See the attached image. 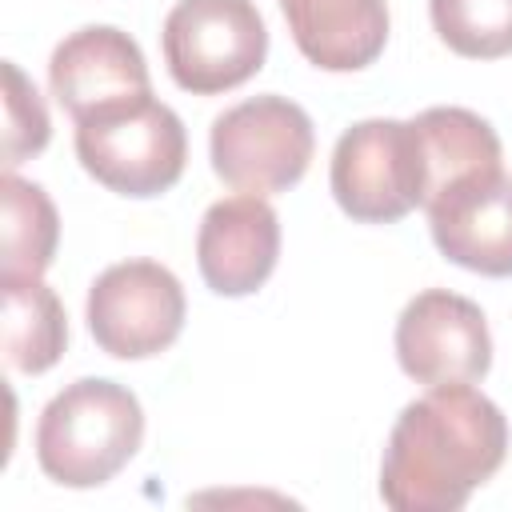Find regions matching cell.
Listing matches in <instances>:
<instances>
[{"mask_svg":"<svg viewBox=\"0 0 512 512\" xmlns=\"http://www.w3.org/2000/svg\"><path fill=\"white\" fill-rule=\"evenodd\" d=\"M52 136L48 112L32 80L4 60V168H16L24 156H36Z\"/></svg>","mask_w":512,"mask_h":512,"instance_id":"17","label":"cell"},{"mask_svg":"<svg viewBox=\"0 0 512 512\" xmlns=\"http://www.w3.org/2000/svg\"><path fill=\"white\" fill-rule=\"evenodd\" d=\"M76 156L88 176L120 196H160L184 172L188 136L168 104L140 96L76 120Z\"/></svg>","mask_w":512,"mask_h":512,"instance_id":"3","label":"cell"},{"mask_svg":"<svg viewBox=\"0 0 512 512\" xmlns=\"http://www.w3.org/2000/svg\"><path fill=\"white\" fill-rule=\"evenodd\" d=\"M48 84L72 120L152 96L140 44L112 24H88L64 36L48 60Z\"/></svg>","mask_w":512,"mask_h":512,"instance_id":"9","label":"cell"},{"mask_svg":"<svg viewBox=\"0 0 512 512\" xmlns=\"http://www.w3.org/2000/svg\"><path fill=\"white\" fill-rule=\"evenodd\" d=\"M144 440L140 400L100 376H84L56 392L36 424V460L64 488H96L112 480Z\"/></svg>","mask_w":512,"mask_h":512,"instance_id":"2","label":"cell"},{"mask_svg":"<svg viewBox=\"0 0 512 512\" xmlns=\"http://www.w3.org/2000/svg\"><path fill=\"white\" fill-rule=\"evenodd\" d=\"M436 248L480 276H512V176L504 168L472 172L428 204Z\"/></svg>","mask_w":512,"mask_h":512,"instance_id":"10","label":"cell"},{"mask_svg":"<svg viewBox=\"0 0 512 512\" xmlns=\"http://www.w3.org/2000/svg\"><path fill=\"white\" fill-rule=\"evenodd\" d=\"M4 200V268L0 276H44V268L56 256L60 240V216L48 192L12 168L0 180Z\"/></svg>","mask_w":512,"mask_h":512,"instance_id":"15","label":"cell"},{"mask_svg":"<svg viewBox=\"0 0 512 512\" xmlns=\"http://www.w3.org/2000/svg\"><path fill=\"white\" fill-rule=\"evenodd\" d=\"M396 360L416 384H472L492 364V336L480 304L460 292L428 288L396 320Z\"/></svg>","mask_w":512,"mask_h":512,"instance_id":"8","label":"cell"},{"mask_svg":"<svg viewBox=\"0 0 512 512\" xmlns=\"http://www.w3.org/2000/svg\"><path fill=\"white\" fill-rule=\"evenodd\" d=\"M172 80L192 96H216L264 68L268 28L252 0H180L160 32Z\"/></svg>","mask_w":512,"mask_h":512,"instance_id":"5","label":"cell"},{"mask_svg":"<svg viewBox=\"0 0 512 512\" xmlns=\"http://www.w3.org/2000/svg\"><path fill=\"white\" fill-rule=\"evenodd\" d=\"M276 256H280V216L264 196L240 192L216 200L204 212L196 232V264L216 296L256 292L272 276Z\"/></svg>","mask_w":512,"mask_h":512,"instance_id":"11","label":"cell"},{"mask_svg":"<svg viewBox=\"0 0 512 512\" xmlns=\"http://www.w3.org/2000/svg\"><path fill=\"white\" fill-rule=\"evenodd\" d=\"M412 124L420 132L424 164H428L424 204L472 172L500 168V136L492 132V124L484 116L456 108V104H440V108H424Z\"/></svg>","mask_w":512,"mask_h":512,"instance_id":"14","label":"cell"},{"mask_svg":"<svg viewBox=\"0 0 512 512\" xmlns=\"http://www.w3.org/2000/svg\"><path fill=\"white\" fill-rule=\"evenodd\" d=\"M4 288V360L16 372H48L68 344L60 296L40 276H0Z\"/></svg>","mask_w":512,"mask_h":512,"instance_id":"13","label":"cell"},{"mask_svg":"<svg viewBox=\"0 0 512 512\" xmlns=\"http://www.w3.org/2000/svg\"><path fill=\"white\" fill-rule=\"evenodd\" d=\"M508 456L504 412L472 384H436L412 400L384 444L380 496L396 512H456Z\"/></svg>","mask_w":512,"mask_h":512,"instance_id":"1","label":"cell"},{"mask_svg":"<svg viewBox=\"0 0 512 512\" xmlns=\"http://www.w3.org/2000/svg\"><path fill=\"white\" fill-rule=\"evenodd\" d=\"M184 288L156 260L104 268L88 288V332L108 356H160L184 328Z\"/></svg>","mask_w":512,"mask_h":512,"instance_id":"7","label":"cell"},{"mask_svg":"<svg viewBox=\"0 0 512 512\" xmlns=\"http://www.w3.org/2000/svg\"><path fill=\"white\" fill-rule=\"evenodd\" d=\"M212 168L240 192H284L292 188L316 152L308 112L288 96H252L212 120Z\"/></svg>","mask_w":512,"mask_h":512,"instance_id":"6","label":"cell"},{"mask_svg":"<svg viewBox=\"0 0 512 512\" xmlns=\"http://www.w3.org/2000/svg\"><path fill=\"white\" fill-rule=\"evenodd\" d=\"M332 196L360 224H392L424 208L428 164L412 120H360L332 148Z\"/></svg>","mask_w":512,"mask_h":512,"instance_id":"4","label":"cell"},{"mask_svg":"<svg viewBox=\"0 0 512 512\" xmlns=\"http://www.w3.org/2000/svg\"><path fill=\"white\" fill-rule=\"evenodd\" d=\"M280 12L304 60L324 72L368 68L388 44L384 0H280Z\"/></svg>","mask_w":512,"mask_h":512,"instance_id":"12","label":"cell"},{"mask_svg":"<svg viewBox=\"0 0 512 512\" xmlns=\"http://www.w3.org/2000/svg\"><path fill=\"white\" fill-rule=\"evenodd\" d=\"M440 40L468 60L512 52V0H428Z\"/></svg>","mask_w":512,"mask_h":512,"instance_id":"16","label":"cell"}]
</instances>
